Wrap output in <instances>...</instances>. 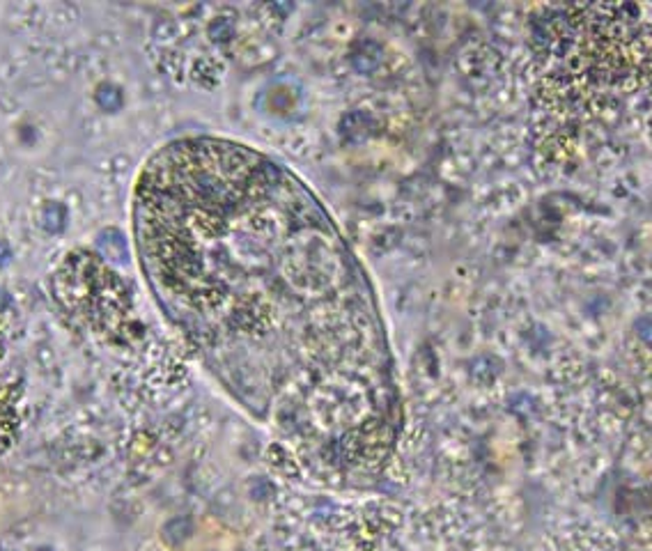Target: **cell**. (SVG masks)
<instances>
[{
	"instance_id": "cell-2",
	"label": "cell",
	"mask_w": 652,
	"mask_h": 551,
	"mask_svg": "<svg viewBox=\"0 0 652 551\" xmlns=\"http://www.w3.org/2000/svg\"><path fill=\"white\" fill-rule=\"evenodd\" d=\"M42 223H44L46 230L56 232L62 228V207L60 204H46L44 214H42Z\"/></svg>"
},
{
	"instance_id": "cell-1",
	"label": "cell",
	"mask_w": 652,
	"mask_h": 551,
	"mask_svg": "<svg viewBox=\"0 0 652 551\" xmlns=\"http://www.w3.org/2000/svg\"><path fill=\"white\" fill-rule=\"evenodd\" d=\"M131 219L145 281L230 388L322 452L382 446L372 287L297 172L237 140L178 138L145 161Z\"/></svg>"
}]
</instances>
